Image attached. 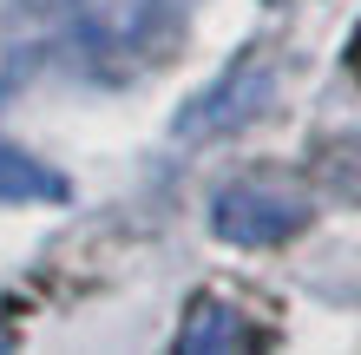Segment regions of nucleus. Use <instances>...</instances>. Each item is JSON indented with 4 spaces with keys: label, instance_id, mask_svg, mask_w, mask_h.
I'll return each mask as SVG.
<instances>
[{
    "label": "nucleus",
    "instance_id": "7ed1b4c3",
    "mask_svg": "<svg viewBox=\"0 0 361 355\" xmlns=\"http://www.w3.org/2000/svg\"><path fill=\"white\" fill-rule=\"evenodd\" d=\"M158 27H164V0H66V33L92 59H125L152 47Z\"/></svg>",
    "mask_w": 361,
    "mask_h": 355
},
{
    "label": "nucleus",
    "instance_id": "f03ea898",
    "mask_svg": "<svg viewBox=\"0 0 361 355\" xmlns=\"http://www.w3.org/2000/svg\"><path fill=\"white\" fill-rule=\"evenodd\" d=\"M269 92H276V66H269L263 53L230 59L217 86H210V92H197V99L184 106L178 138H217V132H237V125H250V119L269 106Z\"/></svg>",
    "mask_w": 361,
    "mask_h": 355
},
{
    "label": "nucleus",
    "instance_id": "20e7f679",
    "mask_svg": "<svg viewBox=\"0 0 361 355\" xmlns=\"http://www.w3.org/2000/svg\"><path fill=\"white\" fill-rule=\"evenodd\" d=\"M178 349L184 355H243V349H263V329H250V316L224 296H197L184 309V329H178Z\"/></svg>",
    "mask_w": 361,
    "mask_h": 355
},
{
    "label": "nucleus",
    "instance_id": "39448f33",
    "mask_svg": "<svg viewBox=\"0 0 361 355\" xmlns=\"http://www.w3.org/2000/svg\"><path fill=\"white\" fill-rule=\"evenodd\" d=\"M59 198H66V178L0 138V204H59Z\"/></svg>",
    "mask_w": 361,
    "mask_h": 355
},
{
    "label": "nucleus",
    "instance_id": "f257e3e1",
    "mask_svg": "<svg viewBox=\"0 0 361 355\" xmlns=\"http://www.w3.org/2000/svg\"><path fill=\"white\" fill-rule=\"evenodd\" d=\"M315 204L302 184L289 178H230L217 198H210V231L237 250H269V243H289L295 231H309Z\"/></svg>",
    "mask_w": 361,
    "mask_h": 355
}]
</instances>
